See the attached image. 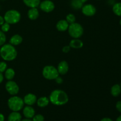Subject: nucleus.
Here are the masks:
<instances>
[{
	"instance_id": "obj_18",
	"label": "nucleus",
	"mask_w": 121,
	"mask_h": 121,
	"mask_svg": "<svg viewBox=\"0 0 121 121\" xmlns=\"http://www.w3.org/2000/svg\"><path fill=\"white\" fill-rule=\"evenodd\" d=\"M23 2L29 8H37L41 2V0H23Z\"/></svg>"
},
{
	"instance_id": "obj_6",
	"label": "nucleus",
	"mask_w": 121,
	"mask_h": 121,
	"mask_svg": "<svg viewBox=\"0 0 121 121\" xmlns=\"http://www.w3.org/2000/svg\"><path fill=\"white\" fill-rule=\"evenodd\" d=\"M42 74L44 78L47 80H55L56 78L59 76L57 69L54 66H45L42 71Z\"/></svg>"
},
{
	"instance_id": "obj_32",
	"label": "nucleus",
	"mask_w": 121,
	"mask_h": 121,
	"mask_svg": "<svg viewBox=\"0 0 121 121\" xmlns=\"http://www.w3.org/2000/svg\"><path fill=\"white\" fill-rule=\"evenodd\" d=\"M5 22L4 18L3 17H2L1 15H0V26H2L4 23Z\"/></svg>"
},
{
	"instance_id": "obj_26",
	"label": "nucleus",
	"mask_w": 121,
	"mask_h": 121,
	"mask_svg": "<svg viewBox=\"0 0 121 121\" xmlns=\"http://www.w3.org/2000/svg\"><path fill=\"white\" fill-rule=\"evenodd\" d=\"M1 26V30L2 31V32H4V33H7V32H8V31L9 30V29H10V24L6 22H5Z\"/></svg>"
},
{
	"instance_id": "obj_1",
	"label": "nucleus",
	"mask_w": 121,
	"mask_h": 121,
	"mask_svg": "<svg viewBox=\"0 0 121 121\" xmlns=\"http://www.w3.org/2000/svg\"><path fill=\"white\" fill-rule=\"evenodd\" d=\"M50 102L56 106H62L67 104L69 101V97L65 91L56 89L52 91L49 96Z\"/></svg>"
},
{
	"instance_id": "obj_17",
	"label": "nucleus",
	"mask_w": 121,
	"mask_h": 121,
	"mask_svg": "<svg viewBox=\"0 0 121 121\" xmlns=\"http://www.w3.org/2000/svg\"><path fill=\"white\" fill-rule=\"evenodd\" d=\"M50 100L49 98H47L46 96H43L39 98L37 100V104L38 106L40 108H44L47 106L49 104Z\"/></svg>"
},
{
	"instance_id": "obj_31",
	"label": "nucleus",
	"mask_w": 121,
	"mask_h": 121,
	"mask_svg": "<svg viewBox=\"0 0 121 121\" xmlns=\"http://www.w3.org/2000/svg\"><path fill=\"white\" fill-rule=\"evenodd\" d=\"M55 81L57 83L59 84V85H60V84H61L63 82V79L61 78H60V77H59V76L57 77V78H56Z\"/></svg>"
},
{
	"instance_id": "obj_37",
	"label": "nucleus",
	"mask_w": 121,
	"mask_h": 121,
	"mask_svg": "<svg viewBox=\"0 0 121 121\" xmlns=\"http://www.w3.org/2000/svg\"><path fill=\"white\" fill-rule=\"evenodd\" d=\"M116 121H121V115L119 116V117L117 118Z\"/></svg>"
},
{
	"instance_id": "obj_35",
	"label": "nucleus",
	"mask_w": 121,
	"mask_h": 121,
	"mask_svg": "<svg viewBox=\"0 0 121 121\" xmlns=\"http://www.w3.org/2000/svg\"><path fill=\"white\" fill-rule=\"evenodd\" d=\"M5 120V117L3 114L0 113V121H4Z\"/></svg>"
},
{
	"instance_id": "obj_15",
	"label": "nucleus",
	"mask_w": 121,
	"mask_h": 121,
	"mask_svg": "<svg viewBox=\"0 0 121 121\" xmlns=\"http://www.w3.org/2000/svg\"><path fill=\"white\" fill-rule=\"evenodd\" d=\"M22 37L19 34H15L13 35L9 39V44L13 46H18L22 42Z\"/></svg>"
},
{
	"instance_id": "obj_19",
	"label": "nucleus",
	"mask_w": 121,
	"mask_h": 121,
	"mask_svg": "<svg viewBox=\"0 0 121 121\" xmlns=\"http://www.w3.org/2000/svg\"><path fill=\"white\" fill-rule=\"evenodd\" d=\"M21 115L18 112L13 111L8 116V121H21Z\"/></svg>"
},
{
	"instance_id": "obj_33",
	"label": "nucleus",
	"mask_w": 121,
	"mask_h": 121,
	"mask_svg": "<svg viewBox=\"0 0 121 121\" xmlns=\"http://www.w3.org/2000/svg\"><path fill=\"white\" fill-rule=\"evenodd\" d=\"M4 80V75L2 74V73L0 72V84L3 82Z\"/></svg>"
},
{
	"instance_id": "obj_9",
	"label": "nucleus",
	"mask_w": 121,
	"mask_h": 121,
	"mask_svg": "<svg viewBox=\"0 0 121 121\" xmlns=\"http://www.w3.org/2000/svg\"><path fill=\"white\" fill-rule=\"evenodd\" d=\"M82 13L87 17L93 16L96 13V8L93 5L87 4L82 7Z\"/></svg>"
},
{
	"instance_id": "obj_22",
	"label": "nucleus",
	"mask_w": 121,
	"mask_h": 121,
	"mask_svg": "<svg viewBox=\"0 0 121 121\" xmlns=\"http://www.w3.org/2000/svg\"><path fill=\"white\" fill-rule=\"evenodd\" d=\"M83 5V3L80 0H71V6L74 9H81Z\"/></svg>"
},
{
	"instance_id": "obj_11",
	"label": "nucleus",
	"mask_w": 121,
	"mask_h": 121,
	"mask_svg": "<svg viewBox=\"0 0 121 121\" xmlns=\"http://www.w3.org/2000/svg\"><path fill=\"white\" fill-rule=\"evenodd\" d=\"M37 96L33 93H28L24 98L23 100L24 104L28 106H32L37 102Z\"/></svg>"
},
{
	"instance_id": "obj_39",
	"label": "nucleus",
	"mask_w": 121,
	"mask_h": 121,
	"mask_svg": "<svg viewBox=\"0 0 121 121\" xmlns=\"http://www.w3.org/2000/svg\"><path fill=\"white\" fill-rule=\"evenodd\" d=\"M119 24H120V25L121 26V18L120 21H119Z\"/></svg>"
},
{
	"instance_id": "obj_34",
	"label": "nucleus",
	"mask_w": 121,
	"mask_h": 121,
	"mask_svg": "<svg viewBox=\"0 0 121 121\" xmlns=\"http://www.w3.org/2000/svg\"><path fill=\"white\" fill-rule=\"evenodd\" d=\"M100 121H113L111 118H104L103 119H101Z\"/></svg>"
},
{
	"instance_id": "obj_27",
	"label": "nucleus",
	"mask_w": 121,
	"mask_h": 121,
	"mask_svg": "<svg viewBox=\"0 0 121 121\" xmlns=\"http://www.w3.org/2000/svg\"><path fill=\"white\" fill-rule=\"evenodd\" d=\"M7 69V64L5 61H1L0 62V72L4 73Z\"/></svg>"
},
{
	"instance_id": "obj_21",
	"label": "nucleus",
	"mask_w": 121,
	"mask_h": 121,
	"mask_svg": "<svg viewBox=\"0 0 121 121\" xmlns=\"http://www.w3.org/2000/svg\"><path fill=\"white\" fill-rule=\"evenodd\" d=\"M4 73V77L7 80H13L15 75V71L12 68H7Z\"/></svg>"
},
{
	"instance_id": "obj_30",
	"label": "nucleus",
	"mask_w": 121,
	"mask_h": 121,
	"mask_svg": "<svg viewBox=\"0 0 121 121\" xmlns=\"http://www.w3.org/2000/svg\"><path fill=\"white\" fill-rule=\"evenodd\" d=\"M116 108L119 112L121 113V100L117 102V104H116Z\"/></svg>"
},
{
	"instance_id": "obj_3",
	"label": "nucleus",
	"mask_w": 121,
	"mask_h": 121,
	"mask_svg": "<svg viewBox=\"0 0 121 121\" xmlns=\"http://www.w3.org/2000/svg\"><path fill=\"white\" fill-rule=\"evenodd\" d=\"M24 102L23 99L17 96H13L8 100V106L9 109L14 112L21 111L24 107Z\"/></svg>"
},
{
	"instance_id": "obj_20",
	"label": "nucleus",
	"mask_w": 121,
	"mask_h": 121,
	"mask_svg": "<svg viewBox=\"0 0 121 121\" xmlns=\"http://www.w3.org/2000/svg\"><path fill=\"white\" fill-rule=\"evenodd\" d=\"M111 93L113 97H118L121 93V87L118 84H115L111 89Z\"/></svg>"
},
{
	"instance_id": "obj_5",
	"label": "nucleus",
	"mask_w": 121,
	"mask_h": 121,
	"mask_svg": "<svg viewBox=\"0 0 121 121\" xmlns=\"http://www.w3.org/2000/svg\"><path fill=\"white\" fill-rule=\"evenodd\" d=\"M68 33L73 39H79L83 35L84 30L81 24L78 22H73L69 24L68 28Z\"/></svg>"
},
{
	"instance_id": "obj_25",
	"label": "nucleus",
	"mask_w": 121,
	"mask_h": 121,
	"mask_svg": "<svg viewBox=\"0 0 121 121\" xmlns=\"http://www.w3.org/2000/svg\"><path fill=\"white\" fill-rule=\"evenodd\" d=\"M6 40H7V37H6L5 33L0 30V46L1 47L5 43Z\"/></svg>"
},
{
	"instance_id": "obj_2",
	"label": "nucleus",
	"mask_w": 121,
	"mask_h": 121,
	"mask_svg": "<svg viewBox=\"0 0 121 121\" xmlns=\"http://www.w3.org/2000/svg\"><path fill=\"white\" fill-rule=\"evenodd\" d=\"M0 56L5 61H13L17 58V51L11 44H4L0 48Z\"/></svg>"
},
{
	"instance_id": "obj_16",
	"label": "nucleus",
	"mask_w": 121,
	"mask_h": 121,
	"mask_svg": "<svg viewBox=\"0 0 121 121\" xmlns=\"http://www.w3.org/2000/svg\"><path fill=\"white\" fill-rule=\"evenodd\" d=\"M69 46L70 48L78 49L82 48L83 46V43L79 39H73L70 42Z\"/></svg>"
},
{
	"instance_id": "obj_38",
	"label": "nucleus",
	"mask_w": 121,
	"mask_h": 121,
	"mask_svg": "<svg viewBox=\"0 0 121 121\" xmlns=\"http://www.w3.org/2000/svg\"><path fill=\"white\" fill-rule=\"evenodd\" d=\"M80 1H81L84 4V3H85V2H87V1H88V0H80Z\"/></svg>"
},
{
	"instance_id": "obj_8",
	"label": "nucleus",
	"mask_w": 121,
	"mask_h": 121,
	"mask_svg": "<svg viewBox=\"0 0 121 121\" xmlns=\"http://www.w3.org/2000/svg\"><path fill=\"white\" fill-rule=\"evenodd\" d=\"M39 7L41 11L48 13L54 10L55 8V5L51 0H44L40 2Z\"/></svg>"
},
{
	"instance_id": "obj_13",
	"label": "nucleus",
	"mask_w": 121,
	"mask_h": 121,
	"mask_svg": "<svg viewBox=\"0 0 121 121\" xmlns=\"http://www.w3.org/2000/svg\"><path fill=\"white\" fill-rule=\"evenodd\" d=\"M69 26V24L67 22L66 20H61L57 22L56 27L59 31L63 32L68 30Z\"/></svg>"
},
{
	"instance_id": "obj_7",
	"label": "nucleus",
	"mask_w": 121,
	"mask_h": 121,
	"mask_svg": "<svg viewBox=\"0 0 121 121\" xmlns=\"http://www.w3.org/2000/svg\"><path fill=\"white\" fill-rule=\"evenodd\" d=\"M5 89L9 95L15 96L18 93L19 86L15 82L11 80H8L5 84Z\"/></svg>"
},
{
	"instance_id": "obj_14",
	"label": "nucleus",
	"mask_w": 121,
	"mask_h": 121,
	"mask_svg": "<svg viewBox=\"0 0 121 121\" xmlns=\"http://www.w3.org/2000/svg\"><path fill=\"white\" fill-rule=\"evenodd\" d=\"M27 15L30 20H35L39 17V11L37 8H31L27 13Z\"/></svg>"
},
{
	"instance_id": "obj_28",
	"label": "nucleus",
	"mask_w": 121,
	"mask_h": 121,
	"mask_svg": "<svg viewBox=\"0 0 121 121\" xmlns=\"http://www.w3.org/2000/svg\"><path fill=\"white\" fill-rule=\"evenodd\" d=\"M44 117L41 114H38L34 115L33 118V121H44Z\"/></svg>"
},
{
	"instance_id": "obj_4",
	"label": "nucleus",
	"mask_w": 121,
	"mask_h": 121,
	"mask_svg": "<svg viewBox=\"0 0 121 121\" xmlns=\"http://www.w3.org/2000/svg\"><path fill=\"white\" fill-rule=\"evenodd\" d=\"M21 15L19 11L15 9H9L4 14V18L5 22L9 24H15L21 20Z\"/></svg>"
},
{
	"instance_id": "obj_12",
	"label": "nucleus",
	"mask_w": 121,
	"mask_h": 121,
	"mask_svg": "<svg viewBox=\"0 0 121 121\" xmlns=\"http://www.w3.org/2000/svg\"><path fill=\"white\" fill-rule=\"evenodd\" d=\"M22 112H23L24 116L28 119H31L35 115L34 109L32 108V106H28V105L23 109Z\"/></svg>"
},
{
	"instance_id": "obj_29",
	"label": "nucleus",
	"mask_w": 121,
	"mask_h": 121,
	"mask_svg": "<svg viewBox=\"0 0 121 121\" xmlns=\"http://www.w3.org/2000/svg\"><path fill=\"white\" fill-rule=\"evenodd\" d=\"M70 47L69 46H69H64V47H63L62 51L63 53H67L70 52Z\"/></svg>"
},
{
	"instance_id": "obj_24",
	"label": "nucleus",
	"mask_w": 121,
	"mask_h": 121,
	"mask_svg": "<svg viewBox=\"0 0 121 121\" xmlns=\"http://www.w3.org/2000/svg\"><path fill=\"white\" fill-rule=\"evenodd\" d=\"M66 20L67 21V22H68L69 24L73 23V22H75V21H76L75 15L73 14H67V16H66Z\"/></svg>"
},
{
	"instance_id": "obj_23",
	"label": "nucleus",
	"mask_w": 121,
	"mask_h": 121,
	"mask_svg": "<svg viewBox=\"0 0 121 121\" xmlns=\"http://www.w3.org/2000/svg\"><path fill=\"white\" fill-rule=\"evenodd\" d=\"M112 11L116 15L121 17V2H117L112 7Z\"/></svg>"
},
{
	"instance_id": "obj_40",
	"label": "nucleus",
	"mask_w": 121,
	"mask_h": 121,
	"mask_svg": "<svg viewBox=\"0 0 121 121\" xmlns=\"http://www.w3.org/2000/svg\"><path fill=\"white\" fill-rule=\"evenodd\" d=\"M120 86H121V85H120Z\"/></svg>"
},
{
	"instance_id": "obj_36",
	"label": "nucleus",
	"mask_w": 121,
	"mask_h": 121,
	"mask_svg": "<svg viewBox=\"0 0 121 121\" xmlns=\"http://www.w3.org/2000/svg\"><path fill=\"white\" fill-rule=\"evenodd\" d=\"M21 121H33L31 120L30 119H28V118H26V119H22V120H21Z\"/></svg>"
},
{
	"instance_id": "obj_10",
	"label": "nucleus",
	"mask_w": 121,
	"mask_h": 121,
	"mask_svg": "<svg viewBox=\"0 0 121 121\" xmlns=\"http://www.w3.org/2000/svg\"><path fill=\"white\" fill-rule=\"evenodd\" d=\"M69 69V66L68 63L65 60H63L59 63L57 69L59 74L65 75L68 72Z\"/></svg>"
}]
</instances>
